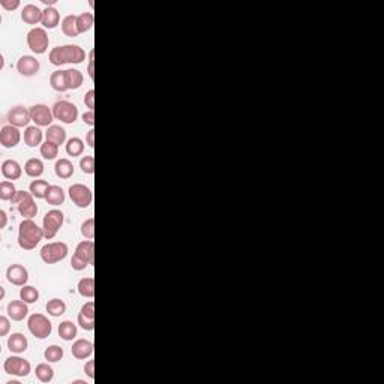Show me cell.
I'll return each mask as SVG.
<instances>
[{"mask_svg": "<svg viewBox=\"0 0 384 384\" xmlns=\"http://www.w3.org/2000/svg\"><path fill=\"white\" fill-rule=\"evenodd\" d=\"M50 63L54 66H62L65 63H83L86 60V51L78 47V45H62V47H56L50 51Z\"/></svg>", "mask_w": 384, "mask_h": 384, "instance_id": "6da1fadb", "label": "cell"}, {"mask_svg": "<svg viewBox=\"0 0 384 384\" xmlns=\"http://www.w3.org/2000/svg\"><path fill=\"white\" fill-rule=\"evenodd\" d=\"M44 237V230L36 225L32 219H24L18 228V245L24 251H32Z\"/></svg>", "mask_w": 384, "mask_h": 384, "instance_id": "7a4b0ae2", "label": "cell"}, {"mask_svg": "<svg viewBox=\"0 0 384 384\" xmlns=\"http://www.w3.org/2000/svg\"><path fill=\"white\" fill-rule=\"evenodd\" d=\"M68 252H69V248L65 242H53V243L44 245L39 254L45 264H56L65 260Z\"/></svg>", "mask_w": 384, "mask_h": 384, "instance_id": "3957f363", "label": "cell"}, {"mask_svg": "<svg viewBox=\"0 0 384 384\" xmlns=\"http://www.w3.org/2000/svg\"><path fill=\"white\" fill-rule=\"evenodd\" d=\"M27 327L36 339H45L51 335V321L44 314H32L27 320Z\"/></svg>", "mask_w": 384, "mask_h": 384, "instance_id": "277c9868", "label": "cell"}, {"mask_svg": "<svg viewBox=\"0 0 384 384\" xmlns=\"http://www.w3.org/2000/svg\"><path fill=\"white\" fill-rule=\"evenodd\" d=\"M65 221V215L62 210L53 209L50 212L45 213L44 219H42V230H44V237L45 239H53L56 237V234L59 233V230L62 228Z\"/></svg>", "mask_w": 384, "mask_h": 384, "instance_id": "5b68a950", "label": "cell"}, {"mask_svg": "<svg viewBox=\"0 0 384 384\" xmlns=\"http://www.w3.org/2000/svg\"><path fill=\"white\" fill-rule=\"evenodd\" d=\"M35 197L32 195V192L26 191H17L15 197L11 200L14 204H17L18 212L21 216H24L26 219H32L33 216L38 215V206L33 200Z\"/></svg>", "mask_w": 384, "mask_h": 384, "instance_id": "8992f818", "label": "cell"}, {"mask_svg": "<svg viewBox=\"0 0 384 384\" xmlns=\"http://www.w3.org/2000/svg\"><path fill=\"white\" fill-rule=\"evenodd\" d=\"M27 45L35 54H44L48 50L50 38L42 27H33L27 33Z\"/></svg>", "mask_w": 384, "mask_h": 384, "instance_id": "52a82bcc", "label": "cell"}, {"mask_svg": "<svg viewBox=\"0 0 384 384\" xmlns=\"http://www.w3.org/2000/svg\"><path fill=\"white\" fill-rule=\"evenodd\" d=\"M53 114H54V119L66 125H72L78 117V108L75 104L69 101H59L53 105Z\"/></svg>", "mask_w": 384, "mask_h": 384, "instance_id": "ba28073f", "label": "cell"}, {"mask_svg": "<svg viewBox=\"0 0 384 384\" xmlns=\"http://www.w3.org/2000/svg\"><path fill=\"white\" fill-rule=\"evenodd\" d=\"M69 198L71 201L80 207V209H86L92 204L93 201V194L90 191L89 186L81 185V183H75L69 186Z\"/></svg>", "mask_w": 384, "mask_h": 384, "instance_id": "9c48e42d", "label": "cell"}, {"mask_svg": "<svg viewBox=\"0 0 384 384\" xmlns=\"http://www.w3.org/2000/svg\"><path fill=\"white\" fill-rule=\"evenodd\" d=\"M5 372L9 375H17V377H27L30 374V363L26 359H21L18 356H11L5 360Z\"/></svg>", "mask_w": 384, "mask_h": 384, "instance_id": "30bf717a", "label": "cell"}, {"mask_svg": "<svg viewBox=\"0 0 384 384\" xmlns=\"http://www.w3.org/2000/svg\"><path fill=\"white\" fill-rule=\"evenodd\" d=\"M30 117L38 126H50L54 114L53 110H50L45 104H36L30 108Z\"/></svg>", "mask_w": 384, "mask_h": 384, "instance_id": "8fae6325", "label": "cell"}, {"mask_svg": "<svg viewBox=\"0 0 384 384\" xmlns=\"http://www.w3.org/2000/svg\"><path fill=\"white\" fill-rule=\"evenodd\" d=\"M8 122L15 126V128H24L29 125V122L32 120L30 117V110L21 107V105H17V107H12L8 113Z\"/></svg>", "mask_w": 384, "mask_h": 384, "instance_id": "7c38bea8", "label": "cell"}, {"mask_svg": "<svg viewBox=\"0 0 384 384\" xmlns=\"http://www.w3.org/2000/svg\"><path fill=\"white\" fill-rule=\"evenodd\" d=\"M20 140H21V134L18 128L12 125H5L0 129V144L5 149H14L15 146H18Z\"/></svg>", "mask_w": 384, "mask_h": 384, "instance_id": "4fadbf2b", "label": "cell"}, {"mask_svg": "<svg viewBox=\"0 0 384 384\" xmlns=\"http://www.w3.org/2000/svg\"><path fill=\"white\" fill-rule=\"evenodd\" d=\"M41 63L33 56H21L17 62V71L24 77H33L39 72Z\"/></svg>", "mask_w": 384, "mask_h": 384, "instance_id": "5bb4252c", "label": "cell"}, {"mask_svg": "<svg viewBox=\"0 0 384 384\" xmlns=\"http://www.w3.org/2000/svg\"><path fill=\"white\" fill-rule=\"evenodd\" d=\"M6 278L8 281L12 284V285H17V287H23L27 284L29 281V272L24 266L21 264H12L8 267L6 270Z\"/></svg>", "mask_w": 384, "mask_h": 384, "instance_id": "9a60e30c", "label": "cell"}, {"mask_svg": "<svg viewBox=\"0 0 384 384\" xmlns=\"http://www.w3.org/2000/svg\"><path fill=\"white\" fill-rule=\"evenodd\" d=\"M72 356L78 360H84L92 356L93 353V344L87 339H78L72 344Z\"/></svg>", "mask_w": 384, "mask_h": 384, "instance_id": "2e32d148", "label": "cell"}, {"mask_svg": "<svg viewBox=\"0 0 384 384\" xmlns=\"http://www.w3.org/2000/svg\"><path fill=\"white\" fill-rule=\"evenodd\" d=\"M27 305L29 303H26L23 300H12L8 305V315H9V318H12L14 321H23L27 317V314H29Z\"/></svg>", "mask_w": 384, "mask_h": 384, "instance_id": "e0dca14e", "label": "cell"}, {"mask_svg": "<svg viewBox=\"0 0 384 384\" xmlns=\"http://www.w3.org/2000/svg\"><path fill=\"white\" fill-rule=\"evenodd\" d=\"M2 174L8 180H18L23 174L21 165L14 159H6L2 164Z\"/></svg>", "mask_w": 384, "mask_h": 384, "instance_id": "ac0fdd59", "label": "cell"}, {"mask_svg": "<svg viewBox=\"0 0 384 384\" xmlns=\"http://www.w3.org/2000/svg\"><path fill=\"white\" fill-rule=\"evenodd\" d=\"M21 20L26 24H38L42 21V9H39L36 5H26L21 11Z\"/></svg>", "mask_w": 384, "mask_h": 384, "instance_id": "d6986e66", "label": "cell"}, {"mask_svg": "<svg viewBox=\"0 0 384 384\" xmlns=\"http://www.w3.org/2000/svg\"><path fill=\"white\" fill-rule=\"evenodd\" d=\"M75 255L86 260L89 264L95 263V245L92 240H83L75 248Z\"/></svg>", "mask_w": 384, "mask_h": 384, "instance_id": "ffe728a7", "label": "cell"}, {"mask_svg": "<svg viewBox=\"0 0 384 384\" xmlns=\"http://www.w3.org/2000/svg\"><path fill=\"white\" fill-rule=\"evenodd\" d=\"M27 338L23 335V333H12L8 339V348L11 353H15V354H20V353H24L27 350Z\"/></svg>", "mask_w": 384, "mask_h": 384, "instance_id": "44dd1931", "label": "cell"}, {"mask_svg": "<svg viewBox=\"0 0 384 384\" xmlns=\"http://www.w3.org/2000/svg\"><path fill=\"white\" fill-rule=\"evenodd\" d=\"M45 29H56L60 23V14L56 8L53 6H47L44 11H42V21Z\"/></svg>", "mask_w": 384, "mask_h": 384, "instance_id": "7402d4cb", "label": "cell"}, {"mask_svg": "<svg viewBox=\"0 0 384 384\" xmlns=\"http://www.w3.org/2000/svg\"><path fill=\"white\" fill-rule=\"evenodd\" d=\"M74 171H75V168H74L72 162H71L69 159H66V158L59 159V161L56 162V165H54V173H56V176H57L59 179H63V180L71 179V177L74 176Z\"/></svg>", "mask_w": 384, "mask_h": 384, "instance_id": "603a6c76", "label": "cell"}, {"mask_svg": "<svg viewBox=\"0 0 384 384\" xmlns=\"http://www.w3.org/2000/svg\"><path fill=\"white\" fill-rule=\"evenodd\" d=\"M42 131L38 126H27L24 131V143L29 147H36L39 144H42Z\"/></svg>", "mask_w": 384, "mask_h": 384, "instance_id": "cb8c5ba5", "label": "cell"}, {"mask_svg": "<svg viewBox=\"0 0 384 384\" xmlns=\"http://www.w3.org/2000/svg\"><path fill=\"white\" fill-rule=\"evenodd\" d=\"M83 74L78 69H66L65 71V81H66V87L68 90H77L81 87L83 84Z\"/></svg>", "mask_w": 384, "mask_h": 384, "instance_id": "d4e9b609", "label": "cell"}, {"mask_svg": "<svg viewBox=\"0 0 384 384\" xmlns=\"http://www.w3.org/2000/svg\"><path fill=\"white\" fill-rule=\"evenodd\" d=\"M45 138H47V141H51V143L60 146L66 141V131L59 125H51V126H48V131L45 132Z\"/></svg>", "mask_w": 384, "mask_h": 384, "instance_id": "484cf974", "label": "cell"}, {"mask_svg": "<svg viewBox=\"0 0 384 384\" xmlns=\"http://www.w3.org/2000/svg\"><path fill=\"white\" fill-rule=\"evenodd\" d=\"M45 201L51 206H60L65 203V191L57 186V185H50L47 195H45Z\"/></svg>", "mask_w": 384, "mask_h": 384, "instance_id": "4316f807", "label": "cell"}, {"mask_svg": "<svg viewBox=\"0 0 384 384\" xmlns=\"http://www.w3.org/2000/svg\"><path fill=\"white\" fill-rule=\"evenodd\" d=\"M24 171L29 177H41L44 174V162L41 159H36V158H32L26 162L24 165Z\"/></svg>", "mask_w": 384, "mask_h": 384, "instance_id": "83f0119b", "label": "cell"}, {"mask_svg": "<svg viewBox=\"0 0 384 384\" xmlns=\"http://www.w3.org/2000/svg\"><path fill=\"white\" fill-rule=\"evenodd\" d=\"M84 152V141L78 137H72L66 141V153L72 158L81 156Z\"/></svg>", "mask_w": 384, "mask_h": 384, "instance_id": "f1b7e54d", "label": "cell"}, {"mask_svg": "<svg viewBox=\"0 0 384 384\" xmlns=\"http://www.w3.org/2000/svg\"><path fill=\"white\" fill-rule=\"evenodd\" d=\"M77 326L72 323V321H69V320H66V321H62L60 324H59V336L63 339V341H72L75 336H77Z\"/></svg>", "mask_w": 384, "mask_h": 384, "instance_id": "f546056e", "label": "cell"}, {"mask_svg": "<svg viewBox=\"0 0 384 384\" xmlns=\"http://www.w3.org/2000/svg\"><path fill=\"white\" fill-rule=\"evenodd\" d=\"M62 32L69 36V38H75L78 36V27H77V15H68L63 18L62 21Z\"/></svg>", "mask_w": 384, "mask_h": 384, "instance_id": "4dcf8cb0", "label": "cell"}, {"mask_svg": "<svg viewBox=\"0 0 384 384\" xmlns=\"http://www.w3.org/2000/svg\"><path fill=\"white\" fill-rule=\"evenodd\" d=\"M35 375L41 383H50L54 377V369L48 363H39L35 369Z\"/></svg>", "mask_w": 384, "mask_h": 384, "instance_id": "1f68e13d", "label": "cell"}, {"mask_svg": "<svg viewBox=\"0 0 384 384\" xmlns=\"http://www.w3.org/2000/svg\"><path fill=\"white\" fill-rule=\"evenodd\" d=\"M95 23V17L92 12H83L80 15H77V27H78V33H84L87 30L92 29Z\"/></svg>", "mask_w": 384, "mask_h": 384, "instance_id": "d6a6232c", "label": "cell"}, {"mask_svg": "<svg viewBox=\"0 0 384 384\" xmlns=\"http://www.w3.org/2000/svg\"><path fill=\"white\" fill-rule=\"evenodd\" d=\"M50 86L56 92H66V81H65V71H54L50 75Z\"/></svg>", "mask_w": 384, "mask_h": 384, "instance_id": "836d02e7", "label": "cell"}, {"mask_svg": "<svg viewBox=\"0 0 384 384\" xmlns=\"http://www.w3.org/2000/svg\"><path fill=\"white\" fill-rule=\"evenodd\" d=\"M47 312L51 317H60L66 312V303L62 299H51L47 303Z\"/></svg>", "mask_w": 384, "mask_h": 384, "instance_id": "e575fe53", "label": "cell"}, {"mask_svg": "<svg viewBox=\"0 0 384 384\" xmlns=\"http://www.w3.org/2000/svg\"><path fill=\"white\" fill-rule=\"evenodd\" d=\"M78 294L87 299H92L95 296V279L93 278H83L78 282Z\"/></svg>", "mask_w": 384, "mask_h": 384, "instance_id": "d590c367", "label": "cell"}, {"mask_svg": "<svg viewBox=\"0 0 384 384\" xmlns=\"http://www.w3.org/2000/svg\"><path fill=\"white\" fill-rule=\"evenodd\" d=\"M50 185L47 180H33L29 186V189L32 192V195L38 200H45V195L48 191Z\"/></svg>", "mask_w": 384, "mask_h": 384, "instance_id": "8d00e7d4", "label": "cell"}, {"mask_svg": "<svg viewBox=\"0 0 384 384\" xmlns=\"http://www.w3.org/2000/svg\"><path fill=\"white\" fill-rule=\"evenodd\" d=\"M59 155V146L51 143V141H45L41 144V156L44 159H48V161H53L56 159V156Z\"/></svg>", "mask_w": 384, "mask_h": 384, "instance_id": "74e56055", "label": "cell"}, {"mask_svg": "<svg viewBox=\"0 0 384 384\" xmlns=\"http://www.w3.org/2000/svg\"><path fill=\"white\" fill-rule=\"evenodd\" d=\"M20 299L26 303H35L39 299V291L32 285H23L20 290Z\"/></svg>", "mask_w": 384, "mask_h": 384, "instance_id": "f35d334b", "label": "cell"}, {"mask_svg": "<svg viewBox=\"0 0 384 384\" xmlns=\"http://www.w3.org/2000/svg\"><path fill=\"white\" fill-rule=\"evenodd\" d=\"M63 348L62 347H59V345H50L47 350H45V353H44V357H45V360H48V362H51V363H56V362H60L62 359H63Z\"/></svg>", "mask_w": 384, "mask_h": 384, "instance_id": "ab89813d", "label": "cell"}, {"mask_svg": "<svg viewBox=\"0 0 384 384\" xmlns=\"http://www.w3.org/2000/svg\"><path fill=\"white\" fill-rule=\"evenodd\" d=\"M17 194V189H15V185L12 182H8V180H3L0 183V198L3 201H9L15 197Z\"/></svg>", "mask_w": 384, "mask_h": 384, "instance_id": "60d3db41", "label": "cell"}, {"mask_svg": "<svg viewBox=\"0 0 384 384\" xmlns=\"http://www.w3.org/2000/svg\"><path fill=\"white\" fill-rule=\"evenodd\" d=\"M81 234L87 240H93V237H95V219L93 218H89L81 224Z\"/></svg>", "mask_w": 384, "mask_h": 384, "instance_id": "b9f144b4", "label": "cell"}, {"mask_svg": "<svg viewBox=\"0 0 384 384\" xmlns=\"http://www.w3.org/2000/svg\"><path fill=\"white\" fill-rule=\"evenodd\" d=\"M80 168L86 174H93L95 173V158L93 156H83L80 161Z\"/></svg>", "mask_w": 384, "mask_h": 384, "instance_id": "7bdbcfd3", "label": "cell"}, {"mask_svg": "<svg viewBox=\"0 0 384 384\" xmlns=\"http://www.w3.org/2000/svg\"><path fill=\"white\" fill-rule=\"evenodd\" d=\"M78 324H80V327H81L83 330H87V332L95 330V320H93V318L86 317L83 312H80V314H78Z\"/></svg>", "mask_w": 384, "mask_h": 384, "instance_id": "ee69618b", "label": "cell"}, {"mask_svg": "<svg viewBox=\"0 0 384 384\" xmlns=\"http://www.w3.org/2000/svg\"><path fill=\"white\" fill-rule=\"evenodd\" d=\"M87 266H90L86 260H83V258H80L78 255H72V258H71V267L74 269V270H77V272H80V270H84Z\"/></svg>", "mask_w": 384, "mask_h": 384, "instance_id": "f6af8a7d", "label": "cell"}, {"mask_svg": "<svg viewBox=\"0 0 384 384\" xmlns=\"http://www.w3.org/2000/svg\"><path fill=\"white\" fill-rule=\"evenodd\" d=\"M81 312L86 315V317H89V318H93L95 320V303L90 300V302H87V303H84L83 305V308H81Z\"/></svg>", "mask_w": 384, "mask_h": 384, "instance_id": "bcb514c9", "label": "cell"}, {"mask_svg": "<svg viewBox=\"0 0 384 384\" xmlns=\"http://www.w3.org/2000/svg\"><path fill=\"white\" fill-rule=\"evenodd\" d=\"M9 329H11V323H9V318L2 315L0 317V336H6L9 333Z\"/></svg>", "mask_w": 384, "mask_h": 384, "instance_id": "7dc6e473", "label": "cell"}, {"mask_svg": "<svg viewBox=\"0 0 384 384\" xmlns=\"http://www.w3.org/2000/svg\"><path fill=\"white\" fill-rule=\"evenodd\" d=\"M0 6L6 11H15L20 6V0H0Z\"/></svg>", "mask_w": 384, "mask_h": 384, "instance_id": "c3c4849f", "label": "cell"}, {"mask_svg": "<svg viewBox=\"0 0 384 384\" xmlns=\"http://www.w3.org/2000/svg\"><path fill=\"white\" fill-rule=\"evenodd\" d=\"M84 104H86V107L89 108V110H93L95 108V90L93 89H90L86 96H84Z\"/></svg>", "mask_w": 384, "mask_h": 384, "instance_id": "681fc988", "label": "cell"}, {"mask_svg": "<svg viewBox=\"0 0 384 384\" xmlns=\"http://www.w3.org/2000/svg\"><path fill=\"white\" fill-rule=\"evenodd\" d=\"M83 122L86 123V125H89V126H95V113H93V110H89V111H86L84 114H83Z\"/></svg>", "mask_w": 384, "mask_h": 384, "instance_id": "f907efd6", "label": "cell"}, {"mask_svg": "<svg viewBox=\"0 0 384 384\" xmlns=\"http://www.w3.org/2000/svg\"><path fill=\"white\" fill-rule=\"evenodd\" d=\"M93 366H95V362L93 360H89L86 365H84V372L87 374V377L89 378H95V371H93Z\"/></svg>", "mask_w": 384, "mask_h": 384, "instance_id": "816d5d0a", "label": "cell"}, {"mask_svg": "<svg viewBox=\"0 0 384 384\" xmlns=\"http://www.w3.org/2000/svg\"><path fill=\"white\" fill-rule=\"evenodd\" d=\"M86 144H89V147H95V129H90L86 135Z\"/></svg>", "mask_w": 384, "mask_h": 384, "instance_id": "f5cc1de1", "label": "cell"}, {"mask_svg": "<svg viewBox=\"0 0 384 384\" xmlns=\"http://www.w3.org/2000/svg\"><path fill=\"white\" fill-rule=\"evenodd\" d=\"M93 56H95V53H93V51H90V54H89V75H90V78H92V80L95 78V71H93Z\"/></svg>", "mask_w": 384, "mask_h": 384, "instance_id": "db71d44e", "label": "cell"}, {"mask_svg": "<svg viewBox=\"0 0 384 384\" xmlns=\"http://www.w3.org/2000/svg\"><path fill=\"white\" fill-rule=\"evenodd\" d=\"M0 219H2V224H0V228H5L6 224H8V215L5 210H0Z\"/></svg>", "mask_w": 384, "mask_h": 384, "instance_id": "11a10c76", "label": "cell"}, {"mask_svg": "<svg viewBox=\"0 0 384 384\" xmlns=\"http://www.w3.org/2000/svg\"><path fill=\"white\" fill-rule=\"evenodd\" d=\"M0 290H2V299H3V297H5V288L0 287Z\"/></svg>", "mask_w": 384, "mask_h": 384, "instance_id": "9f6ffc18", "label": "cell"}]
</instances>
